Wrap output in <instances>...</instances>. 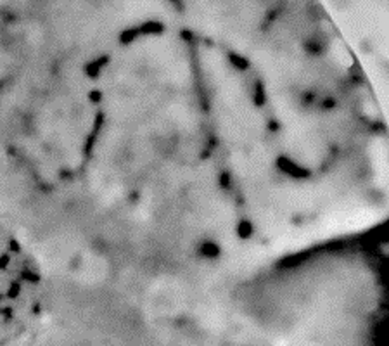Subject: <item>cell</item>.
Instances as JSON below:
<instances>
[{
	"mask_svg": "<svg viewBox=\"0 0 389 346\" xmlns=\"http://www.w3.org/2000/svg\"><path fill=\"white\" fill-rule=\"evenodd\" d=\"M47 299L44 265L0 215V331H18L23 319L42 312Z\"/></svg>",
	"mask_w": 389,
	"mask_h": 346,
	"instance_id": "cell-1",
	"label": "cell"
}]
</instances>
